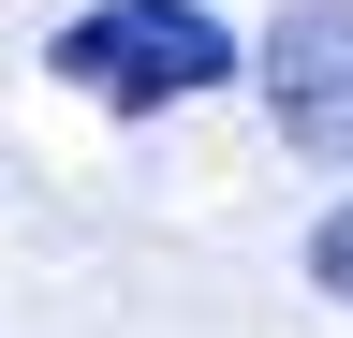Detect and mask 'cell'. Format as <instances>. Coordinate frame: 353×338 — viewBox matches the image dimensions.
I'll list each match as a JSON object with an SVG mask.
<instances>
[{
	"label": "cell",
	"instance_id": "cell-2",
	"mask_svg": "<svg viewBox=\"0 0 353 338\" xmlns=\"http://www.w3.org/2000/svg\"><path fill=\"white\" fill-rule=\"evenodd\" d=\"M265 103H280V133L309 162H353V15H280L265 30Z\"/></svg>",
	"mask_w": 353,
	"mask_h": 338
},
{
	"label": "cell",
	"instance_id": "cell-1",
	"mask_svg": "<svg viewBox=\"0 0 353 338\" xmlns=\"http://www.w3.org/2000/svg\"><path fill=\"white\" fill-rule=\"evenodd\" d=\"M44 74L88 89V103H206L236 74V45H221L206 0H88L59 45H44Z\"/></svg>",
	"mask_w": 353,
	"mask_h": 338
},
{
	"label": "cell",
	"instance_id": "cell-3",
	"mask_svg": "<svg viewBox=\"0 0 353 338\" xmlns=\"http://www.w3.org/2000/svg\"><path fill=\"white\" fill-rule=\"evenodd\" d=\"M309 279H324V294H339V309H353V206H339V221H324V235H309Z\"/></svg>",
	"mask_w": 353,
	"mask_h": 338
}]
</instances>
